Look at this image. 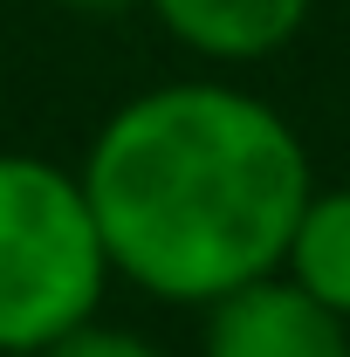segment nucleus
Listing matches in <instances>:
<instances>
[{
    "label": "nucleus",
    "instance_id": "f257e3e1",
    "mask_svg": "<svg viewBox=\"0 0 350 357\" xmlns=\"http://www.w3.org/2000/svg\"><path fill=\"white\" fill-rule=\"evenodd\" d=\"M76 178L110 275L185 310L282 261L316 185L296 124L234 83L131 96L89 137Z\"/></svg>",
    "mask_w": 350,
    "mask_h": 357
},
{
    "label": "nucleus",
    "instance_id": "f03ea898",
    "mask_svg": "<svg viewBox=\"0 0 350 357\" xmlns=\"http://www.w3.org/2000/svg\"><path fill=\"white\" fill-rule=\"evenodd\" d=\"M110 255L89 220L83 178L0 151V357H35L103 310Z\"/></svg>",
    "mask_w": 350,
    "mask_h": 357
},
{
    "label": "nucleus",
    "instance_id": "7ed1b4c3",
    "mask_svg": "<svg viewBox=\"0 0 350 357\" xmlns=\"http://www.w3.org/2000/svg\"><path fill=\"white\" fill-rule=\"evenodd\" d=\"M206 310V357H350V316L323 310L282 268L234 282Z\"/></svg>",
    "mask_w": 350,
    "mask_h": 357
},
{
    "label": "nucleus",
    "instance_id": "20e7f679",
    "mask_svg": "<svg viewBox=\"0 0 350 357\" xmlns=\"http://www.w3.org/2000/svg\"><path fill=\"white\" fill-rule=\"evenodd\" d=\"M316 0H151L158 28L206 62H261L309 28Z\"/></svg>",
    "mask_w": 350,
    "mask_h": 357
},
{
    "label": "nucleus",
    "instance_id": "39448f33",
    "mask_svg": "<svg viewBox=\"0 0 350 357\" xmlns=\"http://www.w3.org/2000/svg\"><path fill=\"white\" fill-rule=\"evenodd\" d=\"M275 268L296 289H309L323 310L350 316V185H309Z\"/></svg>",
    "mask_w": 350,
    "mask_h": 357
},
{
    "label": "nucleus",
    "instance_id": "423d86ee",
    "mask_svg": "<svg viewBox=\"0 0 350 357\" xmlns=\"http://www.w3.org/2000/svg\"><path fill=\"white\" fill-rule=\"evenodd\" d=\"M35 357H165L151 337H137V330H124V323H76V330H62L55 344H42Z\"/></svg>",
    "mask_w": 350,
    "mask_h": 357
},
{
    "label": "nucleus",
    "instance_id": "0eeeda50",
    "mask_svg": "<svg viewBox=\"0 0 350 357\" xmlns=\"http://www.w3.org/2000/svg\"><path fill=\"white\" fill-rule=\"evenodd\" d=\"M55 7H69V14H124L137 0H55Z\"/></svg>",
    "mask_w": 350,
    "mask_h": 357
}]
</instances>
